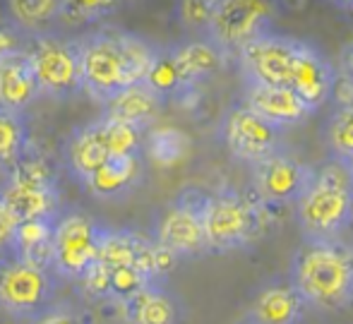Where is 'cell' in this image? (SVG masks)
Listing matches in <instances>:
<instances>
[{"label":"cell","instance_id":"37","mask_svg":"<svg viewBox=\"0 0 353 324\" xmlns=\"http://www.w3.org/2000/svg\"><path fill=\"white\" fill-rule=\"evenodd\" d=\"M349 46H351V51H353V41H351V43H349Z\"/></svg>","mask_w":353,"mask_h":324},{"label":"cell","instance_id":"21","mask_svg":"<svg viewBox=\"0 0 353 324\" xmlns=\"http://www.w3.org/2000/svg\"><path fill=\"white\" fill-rule=\"evenodd\" d=\"M144 176V156H111L92 178L87 188L99 199H121L130 194L142 183Z\"/></svg>","mask_w":353,"mask_h":324},{"label":"cell","instance_id":"26","mask_svg":"<svg viewBox=\"0 0 353 324\" xmlns=\"http://www.w3.org/2000/svg\"><path fill=\"white\" fill-rule=\"evenodd\" d=\"M94 125L99 130V137H101L108 156H135V154H142L144 130H137L118 121H108V118H99V121H94Z\"/></svg>","mask_w":353,"mask_h":324},{"label":"cell","instance_id":"30","mask_svg":"<svg viewBox=\"0 0 353 324\" xmlns=\"http://www.w3.org/2000/svg\"><path fill=\"white\" fill-rule=\"evenodd\" d=\"M214 8H216V0H185V3H178L176 17L183 22V27L207 32Z\"/></svg>","mask_w":353,"mask_h":324},{"label":"cell","instance_id":"32","mask_svg":"<svg viewBox=\"0 0 353 324\" xmlns=\"http://www.w3.org/2000/svg\"><path fill=\"white\" fill-rule=\"evenodd\" d=\"M22 41H24L22 32H17L12 24H3V27H0V61H3V58H8L10 53L22 51V48H24Z\"/></svg>","mask_w":353,"mask_h":324},{"label":"cell","instance_id":"24","mask_svg":"<svg viewBox=\"0 0 353 324\" xmlns=\"http://www.w3.org/2000/svg\"><path fill=\"white\" fill-rule=\"evenodd\" d=\"M108 152L103 147L101 137H99V130L94 123L79 128L72 134L70 144H68V166L79 181L87 185V181L108 161Z\"/></svg>","mask_w":353,"mask_h":324},{"label":"cell","instance_id":"36","mask_svg":"<svg viewBox=\"0 0 353 324\" xmlns=\"http://www.w3.org/2000/svg\"><path fill=\"white\" fill-rule=\"evenodd\" d=\"M0 27H3V10H0Z\"/></svg>","mask_w":353,"mask_h":324},{"label":"cell","instance_id":"13","mask_svg":"<svg viewBox=\"0 0 353 324\" xmlns=\"http://www.w3.org/2000/svg\"><path fill=\"white\" fill-rule=\"evenodd\" d=\"M250 171L252 185H255L262 204H296L307 183L312 181L315 168L281 149V152L262 159L260 163H252Z\"/></svg>","mask_w":353,"mask_h":324},{"label":"cell","instance_id":"3","mask_svg":"<svg viewBox=\"0 0 353 324\" xmlns=\"http://www.w3.org/2000/svg\"><path fill=\"white\" fill-rule=\"evenodd\" d=\"M200 219L212 252H231L250 245L262 228L260 207L233 188L205 192Z\"/></svg>","mask_w":353,"mask_h":324},{"label":"cell","instance_id":"14","mask_svg":"<svg viewBox=\"0 0 353 324\" xmlns=\"http://www.w3.org/2000/svg\"><path fill=\"white\" fill-rule=\"evenodd\" d=\"M336 82V68L325 53L312 43L303 41L296 61L291 68L288 89L310 108L312 113L320 106H325L332 99Z\"/></svg>","mask_w":353,"mask_h":324},{"label":"cell","instance_id":"28","mask_svg":"<svg viewBox=\"0 0 353 324\" xmlns=\"http://www.w3.org/2000/svg\"><path fill=\"white\" fill-rule=\"evenodd\" d=\"M325 139L332 161L346 163L353 159V106L336 108L325 128Z\"/></svg>","mask_w":353,"mask_h":324},{"label":"cell","instance_id":"25","mask_svg":"<svg viewBox=\"0 0 353 324\" xmlns=\"http://www.w3.org/2000/svg\"><path fill=\"white\" fill-rule=\"evenodd\" d=\"M192 149V142L183 130L178 128H152L144 132L142 154L154 166L171 168L185 161Z\"/></svg>","mask_w":353,"mask_h":324},{"label":"cell","instance_id":"9","mask_svg":"<svg viewBox=\"0 0 353 324\" xmlns=\"http://www.w3.org/2000/svg\"><path fill=\"white\" fill-rule=\"evenodd\" d=\"M56 283L51 272L29 267L24 262H12L0 267V310L12 317H34L48 310Z\"/></svg>","mask_w":353,"mask_h":324},{"label":"cell","instance_id":"20","mask_svg":"<svg viewBox=\"0 0 353 324\" xmlns=\"http://www.w3.org/2000/svg\"><path fill=\"white\" fill-rule=\"evenodd\" d=\"M56 219L58 214H48V216L29 219V221L17 223V228L12 233V243H10V250H12L17 262L51 272Z\"/></svg>","mask_w":353,"mask_h":324},{"label":"cell","instance_id":"17","mask_svg":"<svg viewBox=\"0 0 353 324\" xmlns=\"http://www.w3.org/2000/svg\"><path fill=\"white\" fill-rule=\"evenodd\" d=\"M41 97L27 51H14L0 61V111L24 116L29 106Z\"/></svg>","mask_w":353,"mask_h":324},{"label":"cell","instance_id":"33","mask_svg":"<svg viewBox=\"0 0 353 324\" xmlns=\"http://www.w3.org/2000/svg\"><path fill=\"white\" fill-rule=\"evenodd\" d=\"M17 228V221L8 214V209L0 204V250L8 247L10 250V243H12V233Z\"/></svg>","mask_w":353,"mask_h":324},{"label":"cell","instance_id":"31","mask_svg":"<svg viewBox=\"0 0 353 324\" xmlns=\"http://www.w3.org/2000/svg\"><path fill=\"white\" fill-rule=\"evenodd\" d=\"M34 324H84V320L70 307H48L34 320Z\"/></svg>","mask_w":353,"mask_h":324},{"label":"cell","instance_id":"22","mask_svg":"<svg viewBox=\"0 0 353 324\" xmlns=\"http://www.w3.org/2000/svg\"><path fill=\"white\" fill-rule=\"evenodd\" d=\"M123 315L130 324H178V303L159 283H149L137 296L123 303Z\"/></svg>","mask_w":353,"mask_h":324},{"label":"cell","instance_id":"16","mask_svg":"<svg viewBox=\"0 0 353 324\" xmlns=\"http://www.w3.org/2000/svg\"><path fill=\"white\" fill-rule=\"evenodd\" d=\"M307 305L301 301L293 286L281 279L267 281L255 293L248 310L250 324H301L305 320Z\"/></svg>","mask_w":353,"mask_h":324},{"label":"cell","instance_id":"8","mask_svg":"<svg viewBox=\"0 0 353 324\" xmlns=\"http://www.w3.org/2000/svg\"><path fill=\"white\" fill-rule=\"evenodd\" d=\"M202 199H205L202 190H185L159 216L154 243L176 259H195L212 255L200 219Z\"/></svg>","mask_w":353,"mask_h":324},{"label":"cell","instance_id":"18","mask_svg":"<svg viewBox=\"0 0 353 324\" xmlns=\"http://www.w3.org/2000/svg\"><path fill=\"white\" fill-rule=\"evenodd\" d=\"M163 103L166 101L161 97H157L147 84L137 82L116 92L103 103V118L125 123V125H132L147 132V128L161 116Z\"/></svg>","mask_w":353,"mask_h":324},{"label":"cell","instance_id":"1","mask_svg":"<svg viewBox=\"0 0 353 324\" xmlns=\"http://www.w3.org/2000/svg\"><path fill=\"white\" fill-rule=\"evenodd\" d=\"M288 283L307 307L341 312L353 305V245L344 238L303 241L288 267Z\"/></svg>","mask_w":353,"mask_h":324},{"label":"cell","instance_id":"29","mask_svg":"<svg viewBox=\"0 0 353 324\" xmlns=\"http://www.w3.org/2000/svg\"><path fill=\"white\" fill-rule=\"evenodd\" d=\"M27 142L22 116L0 111V163H17Z\"/></svg>","mask_w":353,"mask_h":324},{"label":"cell","instance_id":"23","mask_svg":"<svg viewBox=\"0 0 353 324\" xmlns=\"http://www.w3.org/2000/svg\"><path fill=\"white\" fill-rule=\"evenodd\" d=\"M63 3L58 0H10L5 14L12 19V27L29 37L48 34L51 27L61 24Z\"/></svg>","mask_w":353,"mask_h":324},{"label":"cell","instance_id":"35","mask_svg":"<svg viewBox=\"0 0 353 324\" xmlns=\"http://www.w3.org/2000/svg\"><path fill=\"white\" fill-rule=\"evenodd\" d=\"M339 8H341V10H349V12H353V3H341Z\"/></svg>","mask_w":353,"mask_h":324},{"label":"cell","instance_id":"27","mask_svg":"<svg viewBox=\"0 0 353 324\" xmlns=\"http://www.w3.org/2000/svg\"><path fill=\"white\" fill-rule=\"evenodd\" d=\"M142 82L147 84L157 97H161L163 101H166V99H176L178 94L188 92V89L183 87V79H181V74H178L176 65H173V58H171V53H168V48H159Z\"/></svg>","mask_w":353,"mask_h":324},{"label":"cell","instance_id":"6","mask_svg":"<svg viewBox=\"0 0 353 324\" xmlns=\"http://www.w3.org/2000/svg\"><path fill=\"white\" fill-rule=\"evenodd\" d=\"M101 231L103 228L84 212L61 214L53 231V272L63 279L82 281L97 267Z\"/></svg>","mask_w":353,"mask_h":324},{"label":"cell","instance_id":"4","mask_svg":"<svg viewBox=\"0 0 353 324\" xmlns=\"http://www.w3.org/2000/svg\"><path fill=\"white\" fill-rule=\"evenodd\" d=\"M79 56L82 92L92 99L106 103L121 89L130 87L132 74L123 51L121 29H97L82 37H74Z\"/></svg>","mask_w":353,"mask_h":324},{"label":"cell","instance_id":"19","mask_svg":"<svg viewBox=\"0 0 353 324\" xmlns=\"http://www.w3.org/2000/svg\"><path fill=\"white\" fill-rule=\"evenodd\" d=\"M176 65L178 74L183 79V87L192 89L197 84H202L205 79L214 77L216 72H221L226 68L228 56L216 48L210 39H195V41H183L168 48Z\"/></svg>","mask_w":353,"mask_h":324},{"label":"cell","instance_id":"34","mask_svg":"<svg viewBox=\"0 0 353 324\" xmlns=\"http://www.w3.org/2000/svg\"><path fill=\"white\" fill-rule=\"evenodd\" d=\"M344 166H346V171H349V178H351V183H353V159H351V161H346Z\"/></svg>","mask_w":353,"mask_h":324},{"label":"cell","instance_id":"11","mask_svg":"<svg viewBox=\"0 0 353 324\" xmlns=\"http://www.w3.org/2000/svg\"><path fill=\"white\" fill-rule=\"evenodd\" d=\"M283 132L286 130L262 121L260 116L245 108L243 103L228 108L221 123V134L228 152L245 163H260L262 159L283 149Z\"/></svg>","mask_w":353,"mask_h":324},{"label":"cell","instance_id":"15","mask_svg":"<svg viewBox=\"0 0 353 324\" xmlns=\"http://www.w3.org/2000/svg\"><path fill=\"white\" fill-rule=\"evenodd\" d=\"M243 106L250 108L255 116L272 125L286 130L291 125H301L312 116V111L291 92L288 87H267V84L245 82V99Z\"/></svg>","mask_w":353,"mask_h":324},{"label":"cell","instance_id":"7","mask_svg":"<svg viewBox=\"0 0 353 324\" xmlns=\"http://www.w3.org/2000/svg\"><path fill=\"white\" fill-rule=\"evenodd\" d=\"M301 46L303 39L293 34L274 32V29L257 34L236 53L243 79L252 84H267V87H288L293 61Z\"/></svg>","mask_w":353,"mask_h":324},{"label":"cell","instance_id":"10","mask_svg":"<svg viewBox=\"0 0 353 324\" xmlns=\"http://www.w3.org/2000/svg\"><path fill=\"white\" fill-rule=\"evenodd\" d=\"M267 29H272V8L267 3L223 0L214 8L205 37L226 56H231Z\"/></svg>","mask_w":353,"mask_h":324},{"label":"cell","instance_id":"2","mask_svg":"<svg viewBox=\"0 0 353 324\" xmlns=\"http://www.w3.org/2000/svg\"><path fill=\"white\" fill-rule=\"evenodd\" d=\"M303 241H332L353 223V183L344 163L315 168L312 181L296 202Z\"/></svg>","mask_w":353,"mask_h":324},{"label":"cell","instance_id":"12","mask_svg":"<svg viewBox=\"0 0 353 324\" xmlns=\"http://www.w3.org/2000/svg\"><path fill=\"white\" fill-rule=\"evenodd\" d=\"M0 204L14 221L41 219L53 212V185L41 163H19L0 188Z\"/></svg>","mask_w":353,"mask_h":324},{"label":"cell","instance_id":"5","mask_svg":"<svg viewBox=\"0 0 353 324\" xmlns=\"http://www.w3.org/2000/svg\"><path fill=\"white\" fill-rule=\"evenodd\" d=\"M37 77L39 92L53 99H70L82 92L77 43L61 32L32 37V46H24Z\"/></svg>","mask_w":353,"mask_h":324}]
</instances>
